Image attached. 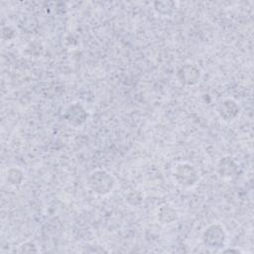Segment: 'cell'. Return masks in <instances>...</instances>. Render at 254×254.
Here are the masks:
<instances>
[{
	"mask_svg": "<svg viewBox=\"0 0 254 254\" xmlns=\"http://www.w3.org/2000/svg\"><path fill=\"white\" fill-rule=\"evenodd\" d=\"M87 117H88V114H87L86 110L84 109V107L81 104H79L77 102L70 104L64 112V119L68 124H70L74 127H78V126H81L82 124H84Z\"/></svg>",
	"mask_w": 254,
	"mask_h": 254,
	"instance_id": "cell-4",
	"label": "cell"
},
{
	"mask_svg": "<svg viewBox=\"0 0 254 254\" xmlns=\"http://www.w3.org/2000/svg\"><path fill=\"white\" fill-rule=\"evenodd\" d=\"M7 181L12 186H20L24 181V174L21 170L12 168L7 173Z\"/></svg>",
	"mask_w": 254,
	"mask_h": 254,
	"instance_id": "cell-10",
	"label": "cell"
},
{
	"mask_svg": "<svg viewBox=\"0 0 254 254\" xmlns=\"http://www.w3.org/2000/svg\"><path fill=\"white\" fill-rule=\"evenodd\" d=\"M216 110L219 117L226 122L235 120L239 116L241 111L238 103L231 98H226L221 100L218 103Z\"/></svg>",
	"mask_w": 254,
	"mask_h": 254,
	"instance_id": "cell-6",
	"label": "cell"
},
{
	"mask_svg": "<svg viewBox=\"0 0 254 254\" xmlns=\"http://www.w3.org/2000/svg\"><path fill=\"white\" fill-rule=\"evenodd\" d=\"M200 69L194 64H185L177 71V77L182 84L193 85L200 79Z\"/></svg>",
	"mask_w": 254,
	"mask_h": 254,
	"instance_id": "cell-5",
	"label": "cell"
},
{
	"mask_svg": "<svg viewBox=\"0 0 254 254\" xmlns=\"http://www.w3.org/2000/svg\"><path fill=\"white\" fill-rule=\"evenodd\" d=\"M173 177L176 183L182 188H190L198 182L196 169L190 163L182 162L176 165L173 170Z\"/></svg>",
	"mask_w": 254,
	"mask_h": 254,
	"instance_id": "cell-2",
	"label": "cell"
},
{
	"mask_svg": "<svg viewBox=\"0 0 254 254\" xmlns=\"http://www.w3.org/2000/svg\"><path fill=\"white\" fill-rule=\"evenodd\" d=\"M154 9L161 15H171L176 9V3L173 1H155Z\"/></svg>",
	"mask_w": 254,
	"mask_h": 254,
	"instance_id": "cell-9",
	"label": "cell"
},
{
	"mask_svg": "<svg viewBox=\"0 0 254 254\" xmlns=\"http://www.w3.org/2000/svg\"><path fill=\"white\" fill-rule=\"evenodd\" d=\"M238 164L229 156L222 157L217 163V173L223 179H232L237 176Z\"/></svg>",
	"mask_w": 254,
	"mask_h": 254,
	"instance_id": "cell-7",
	"label": "cell"
},
{
	"mask_svg": "<svg viewBox=\"0 0 254 254\" xmlns=\"http://www.w3.org/2000/svg\"><path fill=\"white\" fill-rule=\"evenodd\" d=\"M114 178L107 171L96 169L88 176V186L90 190L98 195L110 193L114 188Z\"/></svg>",
	"mask_w": 254,
	"mask_h": 254,
	"instance_id": "cell-1",
	"label": "cell"
},
{
	"mask_svg": "<svg viewBox=\"0 0 254 254\" xmlns=\"http://www.w3.org/2000/svg\"><path fill=\"white\" fill-rule=\"evenodd\" d=\"M158 216L162 223L169 224V223H173L177 219L178 214H177V211L174 208H172L171 206L163 205L159 209Z\"/></svg>",
	"mask_w": 254,
	"mask_h": 254,
	"instance_id": "cell-8",
	"label": "cell"
},
{
	"mask_svg": "<svg viewBox=\"0 0 254 254\" xmlns=\"http://www.w3.org/2000/svg\"><path fill=\"white\" fill-rule=\"evenodd\" d=\"M226 232L220 223H212L206 227L202 234V242L205 247L219 249L225 245Z\"/></svg>",
	"mask_w": 254,
	"mask_h": 254,
	"instance_id": "cell-3",
	"label": "cell"
}]
</instances>
